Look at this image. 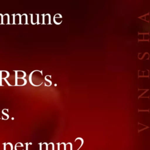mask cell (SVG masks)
Segmentation results:
<instances>
[{
	"label": "cell",
	"mask_w": 150,
	"mask_h": 150,
	"mask_svg": "<svg viewBox=\"0 0 150 150\" xmlns=\"http://www.w3.org/2000/svg\"><path fill=\"white\" fill-rule=\"evenodd\" d=\"M26 83V80L23 79H16V83L15 86H24Z\"/></svg>",
	"instance_id": "4"
},
{
	"label": "cell",
	"mask_w": 150,
	"mask_h": 150,
	"mask_svg": "<svg viewBox=\"0 0 150 150\" xmlns=\"http://www.w3.org/2000/svg\"><path fill=\"white\" fill-rule=\"evenodd\" d=\"M42 72L39 70H35L32 72L29 76V81L32 85L39 86L43 83L42 80Z\"/></svg>",
	"instance_id": "1"
},
{
	"label": "cell",
	"mask_w": 150,
	"mask_h": 150,
	"mask_svg": "<svg viewBox=\"0 0 150 150\" xmlns=\"http://www.w3.org/2000/svg\"><path fill=\"white\" fill-rule=\"evenodd\" d=\"M15 150H23V145L21 142H18L15 145Z\"/></svg>",
	"instance_id": "6"
},
{
	"label": "cell",
	"mask_w": 150,
	"mask_h": 150,
	"mask_svg": "<svg viewBox=\"0 0 150 150\" xmlns=\"http://www.w3.org/2000/svg\"><path fill=\"white\" fill-rule=\"evenodd\" d=\"M4 150H13V145L11 142L4 143Z\"/></svg>",
	"instance_id": "5"
},
{
	"label": "cell",
	"mask_w": 150,
	"mask_h": 150,
	"mask_svg": "<svg viewBox=\"0 0 150 150\" xmlns=\"http://www.w3.org/2000/svg\"><path fill=\"white\" fill-rule=\"evenodd\" d=\"M16 79H23L26 76V73L23 71H15Z\"/></svg>",
	"instance_id": "3"
},
{
	"label": "cell",
	"mask_w": 150,
	"mask_h": 150,
	"mask_svg": "<svg viewBox=\"0 0 150 150\" xmlns=\"http://www.w3.org/2000/svg\"><path fill=\"white\" fill-rule=\"evenodd\" d=\"M9 76V73L8 71L5 70L0 71V86H2V79H6Z\"/></svg>",
	"instance_id": "2"
},
{
	"label": "cell",
	"mask_w": 150,
	"mask_h": 150,
	"mask_svg": "<svg viewBox=\"0 0 150 150\" xmlns=\"http://www.w3.org/2000/svg\"><path fill=\"white\" fill-rule=\"evenodd\" d=\"M2 120H8V118H9V115L7 114V113H5V111H4V109L2 110Z\"/></svg>",
	"instance_id": "7"
}]
</instances>
